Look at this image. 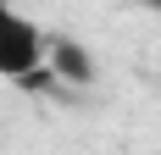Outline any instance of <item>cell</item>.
Returning <instances> with one entry per match:
<instances>
[{
  "mask_svg": "<svg viewBox=\"0 0 161 155\" xmlns=\"http://www.w3.org/2000/svg\"><path fill=\"white\" fill-rule=\"evenodd\" d=\"M0 78H6V83H22V89L56 83L45 28H39L28 11H17L11 0H0Z\"/></svg>",
  "mask_w": 161,
  "mask_h": 155,
  "instance_id": "6da1fadb",
  "label": "cell"
},
{
  "mask_svg": "<svg viewBox=\"0 0 161 155\" xmlns=\"http://www.w3.org/2000/svg\"><path fill=\"white\" fill-rule=\"evenodd\" d=\"M50 72H56V83L89 89L100 78V67H95V50L83 45V39H50Z\"/></svg>",
  "mask_w": 161,
  "mask_h": 155,
  "instance_id": "7a4b0ae2",
  "label": "cell"
},
{
  "mask_svg": "<svg viewBox=\"0 0 161 155\" xmlns=\"http://www.w3.org/2000/svg\"><path fill=\"white\" fill-rule=\"evenodd\" d=\"M133 6H145V11H156V17H161V0H133Z\"/></svg>",
  "mask_w": 161,
  "mask_h": 155,
  "instance_id": "3957f363",
  "label": "cell"
}]
</instances>
